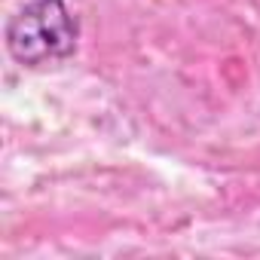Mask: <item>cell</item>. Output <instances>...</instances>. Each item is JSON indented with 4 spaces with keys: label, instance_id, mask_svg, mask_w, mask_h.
Returning a JSON list of instances; mask_svg holds the SVG:
<instances>
[{
    "label": "cell",
    "instance_id": "6da1fadb",
    "mask_svg": "<svg viewBox=\"0 0 260 260\" xmlns=\"http://www.w3.org/2000/svg\"><path fill=\"white\" fill-rule=\"evenodd\" d=\"M77 37L80 25L64 0H31L7 25V49L25 68L74 55Z\"/></svg>",
    "mask_w": 260,
    "mask_h": 260
}]
</instances>
